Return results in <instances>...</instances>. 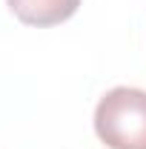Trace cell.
<instances>
[{
  "instance_id": "1",
  "label": "cell",
  "mask_w": 146,
  "mask_h": 149,
  "mask_svg": "<svg viewBox=\"0 0 146 149\" xmlns=\"http://www.w3.org/2000/svg\"><path fill=\"white\" fill-rule=\"evenodd\" d=\"M95 132L109 149H146V92L109 89L95 106Z\"/></svg>"
},
{
  "instance_id": "2",
  "label": "cell",
  "mask_w": 146,
  "mask_h": 149,
  "mask_svg": "<svg viewBox=\"0 0 146 149\" xmlns=\"http://www.w3.org/2000/svg\"><path fill=\"white\" fill-rule=\"evenodd\" d=\"M12 15L26 26H57L77 12L80 0H6Z\"/></svg>"
}]
</instances>
